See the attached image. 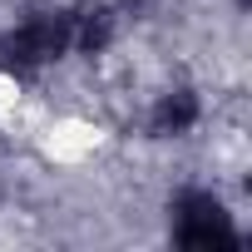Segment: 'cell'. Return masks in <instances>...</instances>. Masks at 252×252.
Here are the masks:
<instances>
[{"instance_id":"obj_2","label":"cell","mask_w":252,"mask_h":252,"mask_svg":"<svg viewBox=\"0 0 252 252\" xmlns=\"http://www.w3.org/2000/svg\"><path fill=\"white\" fill-rule=\"evenodd\" d=\"M173 237L183 247H232V218L213 193H183L173 203Z\"/></svg>"},{"instance_id":"obj_4","label":"cell","mask_w":252,"mask_h":252,"mask_svg":"<svg viewBox=\"0 0 252 252\" xmlns=\"http://www.w3.org/2000/svg\"><path fill=\"white\" fill-rule=\"evenodd\" d=\"M193 119H198V99H193L188 89H173V94H163L158 109H154V129H158V134H188Z\"/></svg>"},{"instance_id":"obj_1","label":"cell","mask_w":252,"mask_h":252,"mask_svg":"<svg viewBox=\"0 0 252 252\" xmlns=\"http://www.w3.org/2000/svg\"><path fill=\"white\" fill-rule=\"evenodd\" d=\"M69 50V15L64 10H30L20 20V30L5 40V55L15 69H35V64H50Z\"/></svg>"},{"instance_id":"obj_3","label":"cell","mask_w":252,"mask_h":252,"mask_svg":"<svg viewBox=\"0 0 252 252\" xmlns=\"http://www.w3.org/2000/svg\"><path fill=\"white\" fill-rule=\"evenodd\" d=\"M109 35H114L109 5H79V10L69 15V45H79L84 55H99V50L109 45Z\"/></svg>"}]
</instances>
